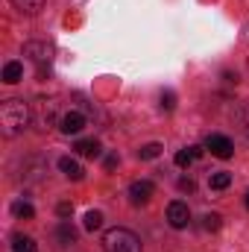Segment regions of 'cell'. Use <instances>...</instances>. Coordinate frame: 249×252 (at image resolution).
<instances>
[{
	"label": "cell",
	"instance_id": "6",
	"mask_svg": "<svg viewBox=\"0 0 249 252\" xmlns=\"http://www.w3.org/2000/svg\"><path fill=\"white\" fill-rule=\"evenodd\" d=\"M167 223H170L173 229H185L187 223H190V208H187V202L176 199V202L167 205Z\"/></svg>",
	"mask_w": 249,
	"mask_h": 252
},
{
	"label": "cell",
	"instance_id": "21",
	"mask_svg": "<svg viewBox=\"0 0 249 252\" xmlns=\"http://www.w3.org/2000/svg\"><path fill=\"white\" fill-rule=\"evenodd\" d=\"M238 124H241V129H244V135L249 138V103L238 109Z\"/></svg>",
	"mask_w": 249,
	"mask_h": 252
},
{
	"label": "cell",
	"instance_id": "12",
	"mask_svg": "<svg viewBox=\"0 0 249 252\" xmlns=\"http://www.w3.org/2000/svg\"><path fill=\"white\" fill-rule=\"evenodd\" d=\"M56 241H59V247H70V244H76V229H73L67 220H62V223L56 226Z\"/></svg>",
	"mask_w": 249,
	"mask_h": 252
},
{
	"label": "cell",
	"instance_id": "11",
	"mask_svg": "<svg viewBox=\"0 0 249 252\" xmlns=\"http://www.w3.org/2000/svg\"><path fill=\"white\" fill-rule=\"evenodd\" d=\"M73 150H76L79 156L97 158V156H100V141H94V138H79V141L73 144Z\"/></svg>",
	"mask_w": 249,
	"mask_h": 252
},
{
	"label": "cell",
	"instance_id": "2",
	"mask_svg": "<svg viewBox=\"0 0 249 252\" xmlns=\"http://www.w3.org/2000/svg\"><path fill=\"white\" fill-rule=\"evenodd\" d=\"M103 252H141V241L135 232L115 226L103 235Z\"/></svg>",
	"mask_w": 249,
	"mask_h": 252
},
{
	"label": "cell",
	"instance_id": "23",
	"mask_svg": "<svg viewBox=\"0 0 249 252\" xmlns=\"http://www.w3.org/2000/svg\"><path fill=\"white\" fill-rule=\"evenodd\" d=\"M179 190H185V193H193V190H196V182H193L190 176H182V179H179Z\"/></svg>",
	"mask_w": 249,
	"mask_h": 252
},
{
	"label": "cell",
	"instance_id": "24",
	"mask_svg": "<svg viewBox=\"0 0 249 252\" xmlns=\"http://www.w3.org/2000/svg\"><path fill=\"white\" fill-rule=\"evenodd\" d=\"M56 214H59L62 220H67V217L73 214V205H70V202H59V208H56Z\"/></svg>",
	"mask_w": 249,
	"mask_h": 252
},
{
	"label": "cell",
	"instance_id": "5",
	"mask_svg": "<svg viewBox=\"0 0 249 252\" xmlns=\"http://www.w3.org/2000/svg\"><path fill=\"white\" fill-rule=\"evenodd\" d=\"M205 150H208L214 158H232V156H235V144H232V138L217 135V132L205 138Z\"/></svg>",
	"mask_w": 249,
	"mask_h": 252
},
{
	"label": "cell",
	"instance_id": "22",
	"mask_svg": "<svg viewBox=\"0 0 249 252\" xmlns=\"http://www.w3.org/2000/svg\"><path fill=\"white\" fill-rule=\"evenodd\" d=\"M161 109L164 112H173L176 109V94L173 91H161Z\"/></svg>",
	"mask_w": 249,
	"mask_h": 252
},
{
	"label": "cell",
	"instance_id": "10",
	"mask_svg": "<svg viewBox=\"0 0 249 252\" xmlns=\"http://www.w3.org/2000/svg\"><path fill=\"white\" fill-rule=\"evenodd\" d=\"M0 79H3L6 85H18V82L24 79V64H21V62H6V64H3Z\"/></svg>",
	"mask_w": 249,
	"mask_h": 252
},
{
	"label": "cell",
	"instance_id": "17",
	"mask_svg": "<svg viewBox=\"0 0 249 252\" xmlns=\"http://www.w3.org/2000/svg\"><path fill=\"white\" fill-rule=\"evenodd\" d=\"M12 214H15L18 220H32V217H35V208H32L30 202H24V199H21V202H15V205H12Z\"/></svg>",
	"mask_w": 249,
	"mask_h": 252
},
{
	"label": "cell",
	"instance_id": "19",
	"mask_svg": "<svg viewBox=\"0 0 249 252\" xmlns=\"http://www.w3.org/2000/svg\"><path fill=\"white\" fill-rule=\"evenodd\" d=\"M173 161H176L179 167H187V164H193L196 158H193V153H190V147H187V150H179V153L173 156Z\"/></svg>",
	"mask_w": 249,
	"mask_h": 252
},
{
	"label": "cell",
	"instance_id": "16",
	"mask_svg": "<svg viewBox=\"0 0 249 252\" xmlns=\"http://www.w3.org/2000/svg\"><path fill=\"white\" fill-rule=\"evenodd\" d=\"M161 150H164V147H161V144H156V141H153V144H144V147L138 150V158H141V161H153V158H158V156H161Z\"/></svg>",
	"mask_w": 249,
	"mask_h": 252
},
{
	"label": "cell",
	"instance_id": "9",
	"mask_svg": "<svg viewBox=\"0 0 249 252\" xmlns=\"http://www.w3.org/2000/svg\"><path fill=\"white\" fill-rule=\"evenodd\" d=\"M59 170H62L67 179H73V182H82V176H85V170H82V164L76 161V158H70V156H64L59 158Z\"/></svg>",
	"mask_w": 249,
	"mask_h": 252
},
{
	"label": "cell",
	"instance_id": "8",
	"mask_svg": "<svg viewBox=\"0 0 249 252\" xmlns=\"http://www.w3.org/2000/svg\"><path fill=\"white\" fill-rule=\"evenodd\" d=\"M82 129H85V115H82V112L70 109V112L62 115V121H59V132H62V135H79Z\"/></svg>",
	"mask_w": 249,
	"mask_h": 252
},
{
	"label": "cell",
	"instance_id": "25",
	"mask_svg": "<svg viewBox=\"0 0 249 252\" xmlns=\"http://www.w3.org/2000/svg\"><path fill=\"white\" fill-rule=\"evenodd\" d=\"M103 164H106V170H115V167L121 164V158H118V156H106V161H103Z\"/></svg>",
	"mask_w": 249,
	"mask_h": 252
},
{
	"label": "cell",
	"instance_id": "15",
	"mask_svg": "<svg viewBox=\"0 0 249 252\" xmlns=\"http://www.w3.org/2000/svg\"><path fill=\"white\" fill-rule=\"evenodd\" d=\"M12 252H38V247H35L32 238H27V235H15V238H12Z\"/></svg>",
	"mask_w": 249,
	"mask_h": 252
},
{
	"label": "cell",
	"instance_id": "4",
	"mask_svg": "<svg viewBox=\"0 0 249 252\" xmlns=\"http://www.w3.org/2000/svg\"><path fill=\"white\" fill-rule=\"evenodd\" d=\"M53 44H47V41H27L24 44V56L30 59V62H35L38 67L41 64H50L53 62Z\"/></svg>",
	"mask_w": 249,
	"mask_h": 252
},
{
	"label": "cell",
	"instance_id": "20",
	"mask_svg": "<svg viewBox=\"0 0 249 252\" xmlns=\"http://www.w3.org/2000/svg\"><path fill=\"white\" fill-rule=\"evenodd\" d=\"M202 229L205 232H217L220 229V214H205L202 217Z\"/></svg>",
	"mask_w": 249,
	"mask_h": 252
},
{
	"label": "cell",
	"instance_id": "3",
	"mask_svg": "<svg viewBox=\"0 0 249 252\" xmlns=\"http://www.w3.org/2000/svg\"><path fill=\"white\" fill-rule=\"evenodd\" d=\"M30 106H32V124L38 126L41 132L59 126V121H62V118H59V103H56L53 97H38V100H32Z\"/></svg>",
	"mask_w": 249,
	"mask_h": 252
},
{
	"label": "cell",
	"instance_id": "1",
	"mask_svg": "<svg viewBox=\"0 0 249 252\" xmlns=\"http://www.w3.org/2000/svg\"><path fill=\"white\" fill-rule=\"evenodd\" d=\"M30 124H32V106H30V103H24V100H18V97L0 103V132H3L6 138L21 135Z\"/></svg>",
	"mask_w": 249,
	"mask_h": 252
},
{
	"label": "cell",
	"instance_id": "18",
	"mask_svg": "<svg viewBox=\"0 0 249 252\" xmlns=\"http://www.w3.org/2000/svg\"><path fill=\"white\" fill-rule=\"evenodd\" d=\"M82 226H85L88 232H97V229L103 226V214H100V211H88V214H85V223H82Z\"/></svg>",
	"mask_w": 249,
	"mask_h": 252
},
{
	"label": "cell",
	"instance_id": "26",
	"mask_svg": "<svg viewBox=\"0 0 249 252\" xmlns=\"http://www.w3.org/2000/svg\"><path fill=\"white\" fill-rule=\"evenodd\" d=\"M244 202H247V208H249V193H247V199H244Z\"/></svg>",
	"mask_w": 249,
	"mask_h": 252
},
{
	"label": "cell",
	"instance_id": "7",
	"mask_svg": "<svg viewBox=\"0 0 249 252\" xmlns=\"http://www.w3.org/2000/svg\"><path fill=\"white\" fill-rule=\"evenodd\" d=\"M153 193H156V185H153L150 179H138V182L129 185V199H132L135 205H147V202L153 199Z\"/></svg>",
	"mask_w": 249,
	"mask_h": 252
},
{
	"label": "cell",
	"instance_id": "13",
	"mask_svg": "<svg viewBox=\"0 0 249 252\" xmlns=\"http://www.w3.org/2000/svg\"><path fill=\"white\" fill-rule=\"evenodd\" d=\"M9 3H12L18 12H24V15H38L47 0H9Z\"/></svg>",
	"mask_w": 249,
	"mask_h": 252
},
{
	"label": "cell",
	"instance_id": "14",
	"mask_svg": "<svg viewBox=\"0 0 249 252\" xmlns=\"http://www.w3.org/2000/svg\"><path fill=\"white\" fill-rule=\"evenodd\" d=\"M229 185H232V173H226V170H217V173L208 176V188L211 190H226Z\"/></svg>",
	"mask_w": 249,
	"mask_h": 252
}]
</instances>
